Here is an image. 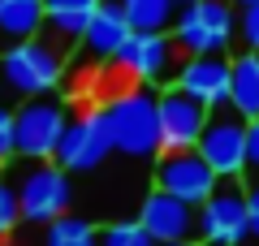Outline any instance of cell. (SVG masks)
I'll list each match as a JSON object with an SVG mask.
<instances>
[{"label": "cell", "instance_id": "obj_3", "mask_svg": "<svg viewBox=\"0 0 259 246\" xmlns=\"http://www.w3.org/2000/svg\"><path fill=\"white\" fill-rule=\"evenodd\" d=\"M61 78H65V52L44 35L0 52V91H9V95H22V100L26 95H48Z\"/></svg>", "mask_w": 259, "mask_h": 246}, {"label": "cell", "instance_id": "obj_12", "mask_svg": "<svg viewBox=\"0 0 259 246\" xmlns=\"http://www.w3.org/2000/svg\"><path fill=\"white\" fill-rule=\"evenodd\" d=\"M139 220L147 225V233L156 242H199V208L177 199V194H168V190H160V186L143 199Z\"/></svg>", "mask_w": 259, "mask_h": 246}, {"label": "cell", "instance_id": "obj_19", "mask_svg": "<svg viewBox=\"0 0 259 246\" xmlns=\"http://www.w3.org/2000/svg\"><path fill=\"white\" fill-rule=\"evenodd\" d=\"M44 246H95V229L82 216H56L48 220Z\"/></svg>", "mask_w": 259, "mask_h": 246}, {"label": "cell", "instance_id": "obj_15", "mask_svg": "<svg viewBox=\"0 0 259 246\" xmlns=\"http://www.w3.org/2000/svg\"><path fill=\"white\" fill-rule=\"evenodd\" d=\"M95 5H100V0H44V30H39V35L52 39L61 52L78 48L87 22H91V13H95Z\"/></svg>", "mask_w": 259, "mask_h": 246}, {"label": "cell", "instance_id": "obj_24", "mask_svg": "<svg viewBox=\"0 0 259 246\" xmlns=\"http://www.w3.org/2000/svg\"><path fill=\"white\" fill-rule=\"evenodd\" d=\"M18 155V138H13V108L0 104V169Z\"/></svg>", "mask_w": 259, "mask_h": 246}, {"label": "cell", "instance_id": "obj_23", "mask_svg": "<svg viewBox=\"0 0 259 246\" xmlns=\"http://www.w3.org/2000/svg\"><path fill=\"white\" fill-rule=\"evenodd\" d=\"M242 182H259V117H250L246 126V169H242Z\"/></svg>", "mask_w": 259, "mask_h": 246}, {"label": "cell", "instance_id": "obj_25", "mask_svg": "<svg viewBox=\"0 0 259 246\" xmlns=\"http://www.w3.org/2000/svg\"><path fill=\"white\" fill-rule=\"evenodd\" d=\"M246 212H250L246 242H259V182H250V186H246Z\"/></svg>", "mask_w": 259, "mask_h": 246}, {"label": "cell", "instance_id": "obj_16", "mask_svg": "<svg viewBox=\"0 0 259 246\" xmlns=\"http://www.w3.org/2000/svg\"><path fill=\"white\" fill-rule=\"evenodd\" d=\"M44 30V0H0V52Z\"/></svg>", "mask_w": 259, "mask_h": 246}, {"label": "cell", "instance_id": "obj_5", "mask_svg": "<svg viewBox=\"0 0 259 246\" xmlns=\"http://www.w3.org/2000/svg\"><path fill=\"white\" fill-rule=\"evenodd\" d=\"M250 229L246 212V182L216 177L212 194L199 203V246H242Z\"/></svg>", "mask_w": 259, "mask_h": 246}, {"label": "cell", "instance_id": "obj_28", "mask_svg": "<svg viewBox=\"0 0 259 246\" xmlns=\"http://www.w3.org/2000/svg\"><path fill=\"white\" fill-rule=\"evenodd\" d=\"M173 5H177V9H182V5H194V0H173Z\"/></svg>", "mask_w": 259, "mask_h": 246}, {"label": "cell", "instance_id": "obj_11", "mask_svg": "<svg viewBox=\"0 0 259 246\" xmlns=\"http://www.w3.org/2000/svg\"><path fill=\"white\" fill-rule=\"evenodd\" d=\"M203 121H207V104H199L177 82H168L160 91V151L194 147L199 134H203Z\"/></svg>", "mask_w": 259, "mask_h": 246}, {"label": "cell", "instance_id": "obj_17", "mask_svg": "<svg viewBox=\"0 0 259 246\" xmlns=\"http://www.w3.org/2000/svg\"><path fill=\"white\" fill-rule=\"evenodd\" d=\"M229 104L242 117H259V52L242 48L229 56Z\"/></svg>", "mask_w": 259, "mask_h": 246}, {"label": "cell", "instance_id": "obj_27", "mask_svg": "<svg viewBox=\"0 0 259 246\" xmlns=\"http://www.w3.org/2000/svg\"><path fill=\"white\" fill-rule=\"evenodd\" d=\"M233 5H238V9H242V5H259V0H233Z\"/></svg>", "mask_w": 259, "mask_h": 246}, {"label": "cell", "instance_id": "obj_7", "mask_svg": "<svg viewBox=\"0 0 259 246\" xmlns=\"http://www.w3.org/2000/svg\"><path fill=\"white\" fill-rule=\"evenodd\" d=\"M18 190V208H22V220L30 225H48V220L65 216L69 199H74V186H69V173L61 164H48V160H35V169L22 173V182L13 186Z\"/></svg>", "mask_w": 259, "mask_h": 246}, {"label": "cell", "instance_id": "obj_6", "mask_svg": "<svg viewBox=\"0 0 259 246\" xmlns=\"http://www.w3.org/2000/svg\"><path fill=\"white\" fill-rule=\"evenodd\" d=\"M246 126L250 121L242 117L233 104H221V108H207L203 134H199V151L203 160L216 169V177H242L246 169Z\"/></svg>", "mask_w": 259, "mask_h": 246}, {"label": "cell", "instance_id": "obj_22", "mask_svg": "<svg viewBox=\"0 0 259 246\" xmlns=\"http://www.w3.org/2000/svg\"><path fill=\"white\" fill-rule=\"evenodd\" d=\"M238 39H242V48L259 52V5H242L238 9Z\"/></svg>", "mask_w": 259, "mask_h": 246}, {"label": "cell", "instance_id": "obj_10", "mask_svg": "<svg viewBox=\"0 0 259 246\" xmlns=\"http://www.w3.org/2000/svg\"><path fill=\"white\" fill-rule=\"evenodd\" d=\"M156 186L199 208V203L212 194V186H216V169L203 160V151H199V147L160 151V155H156Z\"/></svg>", "mask_w": 259, "mask_h": 246}, {"label": "cell", "instance_id": "obj_1", "mask_svg": "<svg viewBox=\"0 0 259 246\" xmlns=\"http://www.w3.org/2000/svg\"><path fill=\"white\" fill-rule=\"evenodd\" d=\"M104 121L112 134V151H125L134 160H151L160 155V95L143 82L125 87V91L108 95L100 104Z\"/></svg>", "mask_w": 259, "mask_h": 246}, {"label": "cell", "instance_id": "obj_20", "mask_svg": "<svg viewBox=\"0 0 259 246\" xmlns=\"http://www.w3.org/2000/svg\"><path fill=\"white\" fill-rule=\"evenodd\" d=\"M95 246H156L143 220H112V225L95 229Z\"/></svg>", "mask_w": 259, "mask_h": 246}, {"label": "cell", "instance_id": "obj_21", "mask_svg": "<svg viewBox=\"0 0 259 246\" xmlns=\"http://www.w3.org/2000/svg\"><path fill=\"white\" fill-rule=\"evenodd\" d=\"M22 225V208H18V190L0 182V242Z\"/></svg>", "mask_w": 259, "mask_h": 246}, {"label": "cell", "instance_id": "obj_8", "mask_svg": "<svg viewBox=\"0 0 259 246\" xmlns=\"http://www.w3.org/2000/svg\"><path fill=\"white\" fill-rule=\"evenodd\" d=\"M65 121H69V112H65L61 100H52V95H26V104L13 112L18 155H26V160H52Z\"/></svg>", "mask_w": 259, "mask_h": 246}, {"label": "cell", "instance_id": "obj_13", "mask_svg": "<svg viewBox=\"0 0 259 246\" xmlns=\"http://www.w3.org/2000/svg\"><path fill=\"white\" fill-rule=\"evenodd\" d=\"M177 87L194 95L207 108L229 104V52H207V56H186L177 69Z\"/></svg>", "mask_w": 259, "mask_h": 246}, {"label": "cell", "instance_id": "obj_2", "mask_svg": "<svg viewBox=\"0 0 259 246\" xmlns=\"http://www.w3.org/2000/svg\"><path fill=\"white\" fill-rule=\"evenodd\" d=\"M173 44L186 56H207V52H229L233 39H238V13H233V0H194L182 5L168 26Z\"/></svg>", "mask_w": 259, "mask_h": 246}, {"label": "cell", "instance_id": "obj_26", "mask_svg": "<svg viewBox=\"0 0 259 246\" xmlns=\"http://www.w3.org/2000/svg\"><path fill=\"white\" fill-rule=\"evenodd\" d=\"M156 246H199V242H156Z\"/></svg>", "mask_w": 259, "mask_h": 246}, {"label": "cell", "instance_id": "obj_18", "mask_svg": "<svg viewBox=\"0 0 259 246\" xmlns=\"http://www.w3.org/2000/svg\"><path fill=\"white\" fill-rule=\"evenodd\" d=\"M125 5V18L134 30H168L177 18L173 0H121Z\"/></svg>", "mask_w": 259, "mask_h": 246}, {"label": "cell", "instance_id": "obj_9", "mask_svg": "<svg viewBox=\"0 0 259 246\" xmlns=\"http://www.w3.org/2000/svg\"><path fill=\"white\" fill-rule=\"evenodd\" d=\"M112 151V134H108V121H104L100 108L82 112V117H69L61 130V143H56L52 160L61 164L65 173H91L108 160Z\"/></svg>", "mask_w": 259, "mask_h": 246}, {"label": "cell", "instance_id": "obj_4", "mask_svg": "<svg viewBox=\"0 0 259 246\" xmlns=\"http://www.w3.org/2000/svg\"><path fill=\"white\" fill-rule=\"evenodd\" d=\"M186 52L173 44L168 30H134L125 39L117 56H112V69L125 73L130 82H143V87H168L177 82V69H182Z\"/></svg>", "mask_w": 259, "mask_h": 246}, {"label": "cell", "instance_id": "obj_14", "mask_svg": "<svg viewBox=\"0 0 259 246\" xmlns=\"http://www.w3.org/2000/svg\"><path fill=\"white\" fill-rule=\"evenodd\" d=\"M130 35H134V26H130V18H125V5H121V0H100L95 13H91V22H87V30H82V48H87L91 61L108 65L112 56L125 48Z\"/></svg>", "mask_w": 259, "mask_h": 246}]
</instances>
